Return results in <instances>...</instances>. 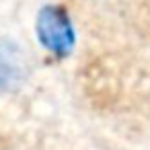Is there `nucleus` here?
Segmentation results:
<instances>
[{"mask_svg": "<svg viewBox=\"0 0 150 150\" xmlns=\"http://www.w3.org/2000/svg\"><path fill=\"white\" fill-rule=\"evenodd\" d=\"M35 29L41 45L56 56H68L74 47V27L62 6H45L37 17Z\"/></svg>", "mask_w": 150, "mask_h": 150, "instance_id": "obj_1", "label": "nucleus"}, {"mask_svg": "<svg viewBox=\"0 0 150 150\" xmlns=\"http://www.w3.org/2000/svg\"><path fill=\"white\" fill-rule=\"evenodd\" d=\"M25 74L23 54L8 41H0V88H11Z\"/></svg>", "mask_w": 150, "mask_h": 150, "instance_id": "obj_2", "label": "nucleus"}]
</instances>
